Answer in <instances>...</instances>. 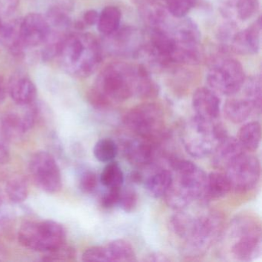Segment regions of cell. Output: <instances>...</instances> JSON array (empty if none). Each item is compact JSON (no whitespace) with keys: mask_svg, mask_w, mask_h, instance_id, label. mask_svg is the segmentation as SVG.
<instances>
[{"mask_svg":"<svg viewBox=\"0 0 262 262\" xmlns=\"http://www.w3.org/2000/svg\"><path fill=\"white\" fill-rule=\"evenodd\" d=\"M7 91L11 99L21 106L31 105L35 102L37 96L36 85L24 73L13 75L9 81Z\"/></svg>","mask_w":262,"mask_h":262,"instance_id":"obj_19","label":"cell"},{"mask_svg":"<svg viewBox=\"0 0 262 262\" xmlns=\"http://www.w3.org/2000/svg\"><path fill=\"white\" fill-rule=\"evenodd\" d=\"M172 182L164 196L165 203L176 211L189 206L194 200L203 199L207 174L191 161L171 159Z\"/></svg>","mask_w":262,"mask_h":262,"instance_id":"obj_3","label":"cell"},{"mask_svg":"<svg viewBox=\"0 0 262 262\" xmlns=\"http://www.w3.org/2000/svg\"><path fill=\"white\" fill-rule=\"evenodd\" d=\"M19 21L11 16L0 17V45L10 49L15 54L23 53L19 46Z\"/></svg>","mask_w":262,"mask_h":262,"instance_id":"obj_22","label":"cell"},{"mask_svg":"<svg viewBox=\"0 0 262 262\" xmlns=\"http://www.w3.org/2000/svg\"><path fill=\"white\" fill-rule=\"evenodd\" d=\"M146 261L154 262H165L169 261L170 259L168 258L167 256L162 253H153V254L148 255L146 258H145Z\"/></svg>","mask_w":262,"mask_h":262,"instance_id":"obj_40","label":"cell"},{"mask_svg":"<svg viewBox=\"0 0 262 262\" xmlns=\"http://www.w3.org/2000/svg\"><path fill=\"white\" fill-rule=\"evenodd\" d=\"M98 185V178L96 173L92 171H85L82 173L79 180V188L82 192L90 194L96 190Z\"/></svg>","mask_w":262,"mask_h":262,"instance_id":"obj_34","label":"cell"},{"mask_svg":"<svg viewBox=\"0 0 262 262\" xmlns=\"http://www.w3.org/2000/svg\"><path fill=\"white\" fill-rule=\"evenodd\" d=\"M224 231V219L217 211H210L192 216L188 231L182 242L191 255H202L209 249Z\"/></svg>","mask_w":262,"mask_h":262,"instance_id":"obj_6","label":"cell"},{"mask_svg":"<svg viewBox=\"0 0 262 262\" xmlns=\"http://www.w3.org/2000/svg\"><path fill=\"white\" fill-rule=\"evenodd\" d=\"M228 41L235 53L242 55L257 54L260 50L261 42L260 18L245 30L236 33L233 32Z\"/></svg>","mask_w":262,"mask_h":262,"instance_id":"obj_15","label":"cell"},{"mask_svg":"<svg viewBox=\"0 0 262 262\" xmlns=\"http://www.w3.org/2000/svg\"><path fill=\"white\" fill-rule=\"evenodd\" d=\"M139 198L138 194L132 188H127L121 191L120 199L119 205L125 212H133L137 208Z\"/></svg>","mask_w":262,"mask_h":262,"instance_id":"obj_33","label":"cell"},{"mask_svg":"<svg viewBox=\"0 0 262 262\" xmlns=\"http://www.w3.org/2000/svg\"><path fill=\"white\" fill-rule=\"evenodd\" d=\"M121 191L122 189L119 187L107 188V191L101 198L102 206L105 208H114L116 205H119Z\"/></svg>","mask_w":262,"mask_h":262,"instance_id":"obj_35","label":"cell"},{"mask_svg":"<svg viewBox=\"0 0 262 262\" xmlns=\"http://www.w3.org/2000/svg\"><path fill=\"white\" fill-rule=\"evenodd\" d=\"M245 152L247 151L242 148L237 139L227 136L217 143L210 155L211 164L216 169L224 171L233 161Z\"/></svg>","mask_w":262,"mask_h":262,"instance_id":"obj_18","label":"cell"},{"mask_svg":"<svg viewBox=\"0 0 262 262\" xmlns=\"http://www.w3.org/2000/svg\"><path fill=\"white\" fill-rule=\"evenodd\" d=\"M159 89L145 67L126 62H113L101 71L89 95L90 103L105 110L133 96L152 99Z\"/></svg>","mask_w":262,"mask_h":262,"instance_id":"obj_1","label":"cell"},{"mask_svg":"<svg viewBox=\"0 0 262 262\" xmlns=\"http://www.w3.org/2000/svg\"><path fill=\"white\" fill-rule=\"evenodd\" d=\"M172 173L168 169H160L150 176L145 181L147 191L151 197L163 198L171 186Z\"/></svg>","mask_w":262,"mask_h":262,"instance_id":"obj_25","label":"cell"},{"mask_svg":"<svg viewBox=\"0 0 262 262\" xmlns=\"http://www.w3.org/2000/svg\"><path fill=\"white\" fill-rule=\"evenodd\" d=\"M123 122L139 137L156 143L167 135L163 111L156 103H143L133 107L125 113Z\"/></svg>","mask_w":262,"mask_h":262,"instance_id":"obj_7","label":"cell"},{"mask_svg":"<svg viewBox=\"0 0 262 262\" xmlns=\"http://www.w3.org/2000/svg\"><path fill=\"white\" fill-rule=\"evenodd\" d=\"M107 39L108 51L117 56L136 57L142 54L145 47V39L139 30L131 27L116 30L110 36H104Z\"/></svg>","mask_w":262,"mask_h":262,"instance_id":"obj_14","label":"cell"},{"mask_svg":"<svg viewBox=\"0 0 262 262\" xmlns=\"http://www.w3.org/2000/svg\"><path fill=\"white\" fill-rule=\"evenodd\" d=\"M95 157L101 162H110L118 154V146L115 141L110 138H103L98 141L93 148Z\"/></svg>","mask_w":262,"mask_h":262,"instance_id":"obj_30","label":"cell"},{"mask_svg":"<svg viewBox=\"0 0 262 262\" xmlns=\"http://www.w3.org/2000/svg\"><path fill=\"white\" fill-rule=\"evenodd\" d=\"M6 192L9 199L13 203H21L28 196V183L22 176H13L7 182Z\"/></svg>","mask_w":262,"mask_h":262,"instance_id":"obj_28","label":"cell"},{"mask_svg":"<svg viewBox=\"0 0 262 262\" xmlns=\"http://www.w3.org/2000/svg\"><path fill=\"white\" fill-rule=\"evenodd\" d=\"M106 261H136V254L131 243L124 239H116L104 246Z\"/></svg>","mask_w":262,"mask_h":262,"instance_id":"obj_23","label":"cell"},{"mask_svg":"<svg viewBox=\"0 0 262 262\" xmlns=\"http://www.w3.org/2000/svg\"><path fill=\"white\" fill-rule=\"evenodd\" d=\"M195 116L207 120H217L220 116L221 101L217 93L207 87L197 89L192 96Z\"/></svg>","mask_w":262,"mask_h":262,"instance_id":"obj_16","label":"cell"},{"mask_svg":"<svg viewBox=\"0 0 262 262\" xmlns=\"http://www.w3.org/2000/svg\"><path fill=\"white\" fill-rule=\"evenodd\" d=\"M229 180L224 171H213L207 176L203 201L216 200L231 192Z\"/></svg>","mask_w":262,"mask_h":262,"instance_id":"obj_20","label":"cell"},{"mask_svg":"<svg viewBox=\"0 0 262 262\" xmlns=\"http://www.w3.org/2000/svg\"><path fill=\"white\" fill-rule=\"evenodd\" d=\"M99 19V13L96 10H88L84 13L82 20L79 21L76 24V27L79 30L85 28V27H92L97 24Z\"/></svg>","mask_w":262,"mask_h":262,"instance_id":"obj_37","label":"cell"},{"mask_svg":"<svg viewBox=\"0 0 262 262\" xmlns=\"http://www.w3.org/2000/svg\"><path fill=\"white\" fill-rule=\"evenodd\" d=\"M19 0H0V17L11 16L17 7Z\"/></svg>","mask_w":262,"mask_h":262,"instance_id":"obj_38","label":"cell"},{"mask_svg":"<svg viewBox=\"0 0 262 262\" xmlns=\"http://www.w3.org/2000/svg\"><path fill=\"white\" fill-rule=\"evenodd\" d=\"M4 257V251L3 250L2 247L0 245V260H3V257Z\"/></svg>","mask_w":262,"mask_h":262,"instance_id":"obj_43","label":"cell"},{"mask_svg":"<svg viewBox=\"0 0 262 262\" xmlns=\"http://www.w3.org/2000/svg\"><path fill=\"white\" fill-rule=\"evenodd\" d=\"M30 171L36 185L47 193H56L62 188V176L54 157L47 151H38L32 156Z\"/></svg>","mask_w":262,"mask_h":262,"instance_id":"obj_11","label":"cell"},{"mask_svg":"<svg viewBox=\"0 0 262 262\" xmlns=\"http://www.w3.org/2000/svg\"><path fill=\"white\" fill-rule=\"evenodd\" d=\"M122 13L114 6L106 7L99 14L97 26L99 31L104 36L114 33L120 27Z\"/></svg>","mask_w":262,"mask_h":262,"instance_id":"obj_26","label":"cell"},{"mask_svg":"<svg viewBox=\"0 0 262 262\" xmlns=\"http://www.w3.org/2000/svg\"><path fill=\"white\" fill-rule=\"evenodd\" d=\"M84 261H106L104 246H95L85 250L82 254Z\"/></svg>","mask_w":262,"mask_h":262,"instance_id":"obj_36","label":"cell"},{"mask_svg":"<svg viewBox=\"0 0 262 262\" xmlns=\"http://www.w3.org/2000/svg\"><path fill=\"white\" fill-rule=\"evenodd\" d=\"M76 251L73 247L70 245H60L58 248L46 252L42 257L45 261H73L76 259Z\"/></svg>","mask_w":262,"mask_h":262,"instance_id":"obj_32","label":"cell"},{"mask_svg":"<svg viewBox=\"0 0 262 262\" xmlns=\"http://www.w3.org/2000/svg\"><path fill=\"white\" fill-rule=\"evenodd\" d=\"M52 29L47 16L30 13L19 21V39L21 50L47 45Z\"/></svg>","mask_w":262,"mask_h":262,"instance_id":"obj_12","label":"cell"},{"mask_svg":"<svg viewBox=\"0 0 262 262\" xmlns=\"http://www.w3.org/2000/svg\"><path fill=\"white\" fill-rule=\"evenodd\" d=\"M130 181L133 183L139 184L143 182L144 178L142 173L139 171H132L129 176Z\"/></svg>","mask_w":262,"mask_h":262,"instance_id":"obj_41","label":"cell"},{"mask_svg":"<svg viewBox=\"0 0 262 262\" xmlns=\"http://www.w3.org/2000/svg\"><path fill=\"white\" fill-rule=\"evenodd\" d=\"M27 107L23 114L10 112L3 117L1 131L9 142H18L24 139L26 133L36 125L39 116V107L34 103Z\"/></svg>","mask_w":262,"mask_h":262,"instance_id":"obj_13","label":"cell"},{"mask_svg":"<svg viewBox=\"0 0 262 262\" xmlns=\"http://www.w3.org/2000/svg\"><path fill=\"white\" fill-rule=\"evenodd\" d=\"M208 88L217 94L232 96L237 94L245 82L242 64L228 56H219L210 64L206 75Z\"/></svg>","mask_w":262,"mask_h":262,"instance_id":"obj_9","label":"cell"},{"mask_svg":"<svg viewBox=\"0 0 262 262\" xmlns=\"http://www.w3.org/2000/svg\"><path fill=\"white\" fill-rule=\"evenodd\" d=\"M18 238L26 248L46 253L66 243L67 231L53 221L27 222L19 228Z\"/></svg>","mask_w":262,"mask_h":262,"instance_id":"obj_8","label":"cell"},{"mask_svg":"<svg viewBox=\"0 0 262 262\" xmlns=\"http://www.w3.org/2000/svg\"><path fill=\"white\" fill-rule=\"evenodd\" d=\"M237 140L247 152L256 151L261 141V126L257 121L245 123L241 127Z\"/></svg>","mask_w":262,"mask_h":262,"instance_id":"obj_24","label":"cell"},{"mask_svg":"<svg viewBox=\"0 0 262 262\" xmlns=\"http://www.w3.org/2000/svg\"><path fill=\"white\" fill-rule=\"evenodd\" d=\"M100 182L104 186L108 188H121L124 182V174L118 162H108L102 170Z\"/></svg>","mask_w":262,"mask_h":262,"instance_id":"obj_29","label":"cell"},{"mask_svg":"<svg viewBox=\"0 0 262 262\" xmlns=\"http://www.w3.org/2000/svg\"><path fill=\"white\" fill-rule=\"evenodd\" d=\"M224 114L230 122L240 124L245 122L256 112L254 105L246 98H231L224 105Z\"/></svg>","mask_w":262,"mask_h":262,"instance_id":"obj_21","label":"cell"},{"mask_svg":"<svg viewBox=\"0 0 262 262\" xmlns=\"http://www.w3.org/2000/svg\"><path fill=\"white\" fill-rule=\"evenodd\" d=\"M156 145V142L138 136L124 144V155L132 165L145 167L151 164L154 159Z\"/></svg>","mask_w":262,"mask_h":262,"instance_id":"obj_17","label":"cell"},{"mask_svg":"<svg viewBox=\"0 0 262 262\" xmlns=\"http://www.w3.org/2000/svg\"><path fill=\"white\" fill-rule=\"evenodd\" d=\"M225 12L228 16H235L240 20L246 21L257 13L258 0H228Z\"/></svg>","mask_w":262,"mask_h":262,"instance_id":"obj_27","label":"cell"},{"mask_svg":"<svg viewBox=\"0 0 262 262\" xmlns=\"http://www.w3.org/2000/svg\"><path fill=\"white\" fill-rule=\"evenodd\" d=\"M228 136L224 125L217 120L193 116L183 126L182 142L185 151L196 159L210 156L216 145Z\"/></svg>","mask_w":262,"mask_h":262,"instance_id":"obj_5","label":"cell"},{"mask_svg":"<svg viewBox=\"0 0 262 262\" xmlns=\"http://www.w3.org/2000/svg\"><path fill=\"white\" fill-rule=\"evenodd\" d=\"M72 76L85 78L95 73L102 60V47L88 33H69L59 44L56 56Z\"/></svg>","mask_w":262,"mask_h":262,"instance_id":"obj_2","label":"cell"},{"mask_svg":"<svg viewBox=\"0 0 262 262\" xmlns=\"http://www.w3.org/2000/svg\"><path fill=\"white\" fill-rule=\"evenodd\" d=\"M9 141L3 134L2 131L0 130V165H4L10 160V148L7 143Z\"/></svg>","mask_w":262,"mask_h":262,"instance_id":"obj_39","label":"cell"},{"mask_svg":"<svg viewBox=\"0 0 262 262\" xmlns=\"http://www.w3.org/2000/svg\"><path fill=\"white\" fill-rule=\"evenodd\" d=\"M163 1H165L166 4H168V2H170V1H172V0H163Z\"/></svg>","mask_w":262,"mask_h":262,"instance_id":"obj_44","label":"cell"},{"mask_svg":"<svg viewBox=\"0 0 262 262\" xmlns=\"http://www.w3.org/2000/svg\"><path fill=\"white\" fill-rule=\"evenodd\" d=\"M245 97L252 103L256 111L261 108V78L260 76H254L244 84Z\"/></svg>","mask_w":262,"mask_h":262,"instance_id":"obj_31","label":"cell"},{"mask_svg":"<svg viewBox=\"0 0 262 262\" xmlns=\"http://www.w3.org/2000/svg\"><path fill=\"white\" fill-rule=\"evenodd\" d=\"M225 242L231 257L250 261L261 253V226L257 217L242 214L234 217L225 228Z\"/></svg>","mask_w":262,"mask_h":262,"instance_id":"obj_4","label":"cell"},{"mask_svg":"<svg viewBox=\"0 0 262 262\" xmlns=\"http://www.w3.org/2000/svg\"><path fill=\"white\" fill-rule=\"evenodd\" d=\"M224 172L229 180L231 191L247 192L255 188L260 180V162L256 156L245 152L233 161Z\"/></svg>","mask_w":262,"mask_h":262,"instance_id":"obj_10","label":"cell"},{"mask_svg":"<svg viewBox=\"0 0 262 262\" xmlns=\"http://www.w3.org/2000/svg\"><path fill=\"white\" fill-rule=\"evenodd\" d=\"M7 86L3 78L0 76V104H2L7 95Z\"/></svg>","mask_w":262,"mask_h":262,"instance_id":"obj_42","label":"cell"}]
</instances>
